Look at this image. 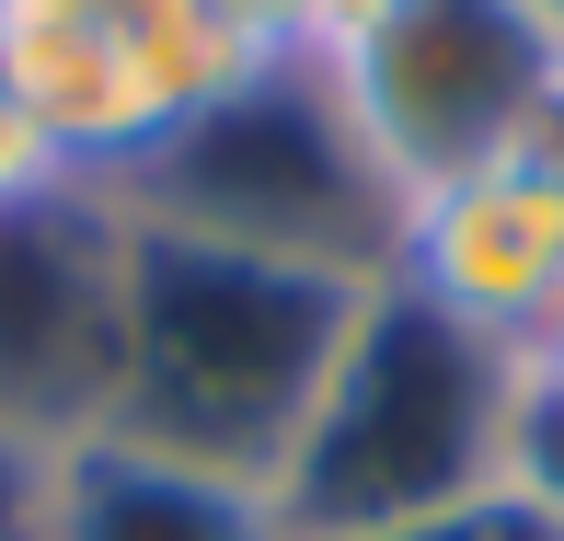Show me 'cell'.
I'll use <instances>...</instances> for the list:
<instances>
[{
  "label": "cell",
  "mask_w": 564,
  "mask_h": 541,
  "mask_svg": "<svg viewBox=\"0 0 564 541\" xmlns=\"http://www.w3.org/2000/svg\"><path fill=\"white\" fill-rule=\"evenodd\" d=\"M507 484H519L542 519H564V380L530 369L519 380V426H507Z\"/></svg>",
  "instance_id": "obj_9"
},
{
  "label": "cell",
  "mask_w": 564,
  "mask_h": 541,
  "mask_svg": "<svg viewBox=\"0 0 564 541\" xmlns=\"http://www.w3.org/2000/svg\"><path fill=\"white\" fill-rule=\"evenodd\" d=\"M403 0H312V58H346L357 35H380Z\"/></svg>",
  "instance_id": "obj_13"
},
{
  "label": "cell",
  "mask_w": 564,
  "mask_h": 541,
  "mask_svg": "<svg viewBox=\"0 0 564 541\" xmlns=\"http://www.w3.org/2000/svg\"><path fill=\"white\" fill-rule=\"evenodd\" d=\"M519 12H530V23H542V35H553V46H564V0H519Z\"/></svg>",
  "instance_id": "obj_15"
},
{
  "label": "cell",
  "mask_w": 564,
  "mask_h": 541,
  "mask_svg": "<svg viewBox=\"0 0 564 541\" xmlns=\"http://www.w3.org/2000/svg\"><path fill=\"white\" fill-rule=\"evenodd\" d=\"M46 541H289V519L242 473H196L139 437H82L46 484Z\"/></svg>",
  "instance_id": "obj_8"
},
{
  "label": "cell",
  "mask_w": 564,
  "mask_h": 541,
  "mask_svg": "<svg viewBox=\"0 0 564 541\" xmlns=\"http://www.w3.org/2000/svg\"><path fill=\"white\" fill-rule=\"evenodd\" d=\"M46 484H58V450L0 437V541H46Z\"/></svg>",
  "instance_id": "obj_12"
},
{
  "label": "cell",
  "mask_w": 564,
  "mask_h": 541,
  "mask_svg": "<svg viewBox=\"0 0 564 541\" xmlns=\"http://www.w3.org/2000/svg\"><path fill=\"white\" fill-rule=\"evenodd\" d=\"M357 300L369 289H346V277L127 219V312H116V415H105V437H139L162 461L242 473V484L276 496V461L312 426Z\"/></svg>",
  "instance_id": "obj_1"
},
{
  "label": "cell",
  "mask_w": 564,
  "mask_h": 541,
  "mask_svg": "<svg viewBox=\"0 0 564 541\" xmlns=\"http://www.w3.org/2000/svg\"><path fill=\"white\" fill-rule=\"evenodd\" d=\"M116 208L150 230H185V242L346 277V289H380L403 253V196L369 162L323 58H253L208 116H185L127 173Z\"/></svg>",
  "instance_id": "obj_3"
},
{
  "label": "cell",
  "mask_w": 564,
  "mask_h": 541,
  "mask_svg": "<svg viewBox=\"0 0 564 541\" xmlns=\"http://www.w3.org/2000/svg\"><path fill=\"white\" fill-rule=\"evenodd\" d=\"M530 369H542V380H564V323L542 334V346H530Z\"/></svg>",
  "instance_id": "obj_14"
},
{
  "label": "cell",
  "mask_w": 564,
  "mask_h": 541,
  "mask_svg": "<svg viewBox=\"0 0 564 541\" xmlns=\"http://www.w3.org/2000/svg\"><path fill=\"white\" fill-rule=\"evenodd\" d=\"M0 69H12L46 162L116 196L253 58L219 0H0Z\"/></svg>",
  "instance_id": "obj_4"
},
{
  "label": "cell",
  "mask_w": 564,
  "mask_h": 541,
  "mask_svg": "<svg viewBox=\"0 0 564 541\" xmlns=\"http://www.w3.org/2000/svg\"><path fill=\"white\" fill-rule=\"evenodd\" d=\"M46 185H69V173L46 162V139H35V116H23V93H12V69H0V208H23V196H46Z\"/></svg>",
  "instance_id": "obj_11"
},
{
  "label": "cell",
  "mask_w": 564,
  "mask_h": 541,
  "mask_svg": "<svg viewBox=\"0 0 564 541\" xmlns=\"http://www.w3.org/2000/svg\"><path fill=\"white\" fill-rule=\"evenodd\" d=\"M369 541H564V519H542L519 484H496V496H460L438 519H403V530H369Z\"/></svg>",
  "instance_id": "obj_10"
},
{
  "label": "cell",
  "mask_w": 564,
  "mask_h": 541,
  "mask_svg": "<svg viewBox=\"0 0 564 541\" xmlns=\"http://www.w3.org/2000/svg\"><path fill=\"white\" fill-rule=\"evenodd\" d=\"M519 380H530L519 346H496V334L449 323L438 300H415L403 277H380L323 369L300 450L276 461L289 541H369L403 519H438L460 496H496Z\"/></svg>",
  "instance_id": "obj_2"
},
{
  "label": "cell",
  "mask_w": 564,
  "mask_h": 541,
  "mask_svg": "<svg viewBox=\"0 0 564 541\" xmlns=\"http://www.w3.org/2000/svg\"><path fill=\"white\" fill-rule=\"evenodd\" d=\"M542 150H553V162H564V116H553V139H542Z\"/></svg>",
  "instance_id": "obj_16"
},
{
  "label": "cell",
  "mask_w": 564,
  "mask_h": 541,
  "mask_svg": "<svg viewBox=\"0 0 564 541\" xmlns=\"http://www.w3.org/2000/svg\"><path fill=\"white\" fill-rule=\"evenodd\" d=\"M323 69L403 208L507 150H542L564 116V46L519 0H403L380 35H357Z\"/></svg>",
  "instance_id": "obj_5"
},
{
  "label": "cell",
  "mask_w": 564,
  "mask_h": 541,
  "mask_svg": "<svg viewBox=\"0 0 564 541\" xmlns=\"http://www.w3.org/2000/svg\"><path fill=\"white\" fill-rule=\"evenodd\" d=\"M392 277L415 300H438L449 323H473V334L530 357L564 323V162L553 150H507V162L415 196Z\"/></svg>",
  "instance_id": "obj_7"
},
{
  "label": "cell",
  "mask_w": 564,
  "mask_h": 541,
  "mask_svg": "<svg viewBox=\"0 0 564 541\" xmlns=\"http://www.w3.org/2000/svg\"><path fill=\"white\" fill-rule=\"evenodd\" d=\"M127 208L105 185H46L0 208V437L82 450L116 415Z\"/></svg>",
  "instance_id": "obj_6"
}]
</instances>
